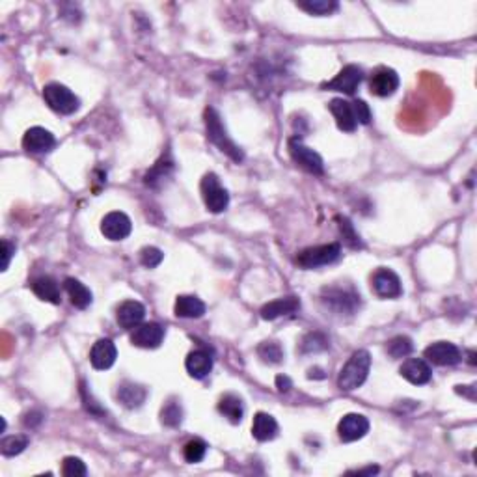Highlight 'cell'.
Masks as SVG:
<instances>
[{"label": "cell", "instance_id": "cell-1", "mask_svg": "<svg viewBox=\"0 0 477 477\" xmlns=\"http://www.w3.org/2000/svg\"><path fill=\"white\" fill-rule=\"evenodd\" d=\"M204 119H206V129H207V139L220 149L222 153H226L231 160L235 163H242L245 159V153L242 149L230 139L226 127L222 124V118L218 116L215 108L209 107L206 108V114H204Z\"/></svg>", "mask_w": 477, "mask_h": 477}, {"label": "cell", "instance_id": "cell-2", "mask_svg": "<svg viewBox=\"0 0 477 477\" xmlns=\"http://www.w3.org/2000/svg\"><path fill=\"white\" fill-rule=\"evenodd\" d=\"M371 370V354L367 351H356L349 358V362L339 371L338 386L339 390L353 391L364 384Z\"/></svg>", "mask_w": 477, "mask_h": 477}, {"label": "cell", "instance_id": "cell-3", "mask_svg": "<svg viewBox=\"0 0 477 477\" xmlns=\"http://www.w3.org/2000/svg\"><path fill=\"white\" fill-rule=\"evenodd\" d=\"M43 99L45 103L58 114H73L81 107V101L75 93L64 84L51 83L43 88Z\"/></svg>", "mask_w": 477, "mask_h": 477}, {"label": "cell", "instance_id": "cell-4", "mask_svg": "<svg viewBox=\"0 0 477 477\" xmlns=\"http://www.w3.org/2000/svg\"><path fill=\"white\" fill-rule=\"evenodd\" d=\"M339 256H341V247H339L338 242H330V245L310 247L306 250H302L297 256V263L298 267L302 269H317L338 261Z\"/></svg>", "mask_w": 477, "mask_h": 477}, {"label": "cell", "instance_id": "cell-5", "mask_svg": "<svg viewBox=\"0 0 477 477\" xmlns=\"http://www.w3.org/2000/svg\"><path fill=\"white\" fill-rule=\"evenodd\" d=\"M201 198H204V204H206L207 209L211 213H222V211L228 209V204H230V194L228 190L220 185V181L215 174H206L204 179H201Z\"/></svg>", "mask_w": 477, "mask_h": 477}, {"label": "cell", "instance_id": "cell-6", "mask_svg": "<svg viewBox=\"0 0 477 477\" xmlns=\"http://www.w3.org/2000/svg\"><path fill=\"white\" fill-rule=\"evenodd\" d=\"M289 153H291V159L302 170H306V172L313 175L323 174L324 165L321 155L317 151H313L312 148H308L300 139L289 140Z\"/></svg>", "mask_w": 477, "mask_h": 477}, {"label": "cell", "instance_id": "cell-7", "mask_svg": "<svg viewBox=\"0 0 477 477\" xmlns=\"http://www.w3.org/2000/svg\"><path fill=\"white\" fill-rule=\"evenodd\" d=\"M133 231V222L122 211H112L101 220V233L110 241H124Z\"/></svg>", "mask_w": 477, "mask_h": 477}, {"label": "cell", "instance_id": "cell-8", "mask_svg": "<svg viewBox=\"0 0 477 477\" xmlns=\"http://www.w3.org/2000/svg\"><path fill=\"white\" fill-rule=\"evenodd\" d=\"M371 288L380 298H397L403 293L399 276L390 269H379L375 272L371 276Z\"/></svg>", "mask_w": 477, "mask_h": 477}, {"label": "cell", "instance_id": "cell-9", "mask_svg": "<svg viewBox=\"0 0 477 477\" xmlns=\"http://www.w3.org/2000/svg\"><path fill=\"white\" fill-rule=\"evenodd\" d=\"M364 78V73L358 66H345L341 71L336 75V77L330 81V83L324 84V90H332V92H341L347 93V95H353L356 90H358L360 83Z\"/></svg>", "mask_w": 477, "mask_h": 477}, {"label": "cell", "instance_id": "cell-10", "mask_svg": "<svg viewBox=\"0 0 477 477\" xmlns=\"http://www.w3.org/2000/svg\"><path fill=\"white\" fill-rule=\"evenodd\" d=\"M370 432V420L362 414H347L338 423V435L343 442H356Z\"/></svg>", "mask_w": 477, "mask_h": 477}, {"label": "cell", "instance_id": "cell-11", "mask_svg": "<svg viewBox=\"0 0 477 477\" xmlns=\"http://www.w3.org/2000/svg\"><path fill=\"white\" fill-rule=\"evenodd\" d=\"M165 339V329L159 323L139 324L131 334V343L140 349H157Z\"/></svg>", "mask_w": 477, "mask_h": 477}, {"label": "cell", "instance_id": "cell-12", "mask_svg": "<svg viewBox=\"0 0 477 477\" xmlns=\"http://www.w3.org/2000/svg\"><path fill=\"white\" fill-rule=\"evenodd\" d=\"M371 93L377 98H388L394 95L395 90L399 88V75L390 69V67H379L377 71L371 75L370 81Z\"/></svg>", "mask_w": 477, "mask_h": 477}, {"label": "cell", "instance_id": "cell-13", "mask_svg": "<svg viewBox=\"0 0 477 477\" xmlns=\"http://www.w3.org/2000/svg\"><path fill=\"white\" fill-rule=\"evenodd\" d=\"M423 354L435 365H455L462 358L459 347L449 341H436V343L429 345Z\"/></svg>", "mask_w": 477, "mask_h": 477}, {"label": "cell", "instance_id": "cell-14", "mask_svg": "<svg viewBox=\"0 0 477 477\" xmlns=\"http://www.w3.org/2000/svg\"><path fill=\"white\" fill-rule=\"evenodd\" d=\"M54 144H57L54 134L43 127L28 129L23 136V148L30 153H47L54 148Z\"/></svg>", "mask_w": 477, "mask_h": 477}, {"label": "cell", "instance_id": "cell-15", "mask_svg": "<svg viewBox=\"0 0 477 477\" xmlns=\"http://www.w3.org/2000/svg\"><path fill=\"white\" fill-rule=\"evenodd\" d=\"M116 358H118V349H116L112 339H99L90 351V362L99 371L112 367Z\"/></svg>", "mask_w": 477, "mask_h": 477}, {"label": "cell", "instance_id": "cell-16", "mask_svg": "<svg viewBox=\"0 0 477 477\" xmlns=\"http://www.w3.org/2000/svg\"><path fill=\"white\" fill-rule=\"evenodd\" d=\"M399 373L403 379H406L411 384H416V386L427 384L432 377V371H431V367H429V364H427L425 360H421V358L405 360L403 365H401Z\"/></svg>", "mask_w": 477, "mask_h": 477}, {"label": "cell", "instance_id": "cell-17", "mask_svg": "<svg viewBox=\"0 0 477 477\" xmlns=\"http://www.w3.org/2000/svg\"><path fill=\"white\" fill-rule=\"evenodd\" d=\"M330 112H332L336 124H338L339 131L343 133H353L358 122H356V116H354L353 105L343 101V99H332L329 105Z\"/></svg>", "mask_w": 477, "mask_h": 477}, {"label": "cell", "instance_id": "cell-18", "mask_svg": "<svg viewBox=\"0 0 477 477\" xmlns=\"http://www.w3.org/2000/svg\"><path fill=\"white\" fill-rule=\"evenodd\" d=\"M146 317V308L139 300H125L116 312V319H118L119 326L131 330L136 329Z\"/></svg>", "mask_w": 477, "mask_h": 477}, {"label": "cell", "instance_id": "cell-19", "mask_svg": "<svg viewBox=\"0 0 477 477\" xmlns=\"http://www.w3.org/2000/svg\"><path fill=\"white\" fill-rule=\"evenodd\" d=\"M298 308H300V300L297 297H283L265 304L259 313L265 321H274V319L283 317V315H291Z\"/></svg>", "mask_w": 477, "mask_h": 477}, {"label": "cell", "instance_id": "cell-20", "mask_svg": "<svg viewBox=\"0 0 477 477\" xmlns=\"http://www.w3.org/2000/svg\"><path fill=\"white\" fill-rule=\"evenodd\" d=\"M185 367L189 371V375L192 379H204L213 370V358L211 354L204 349L192 351V353L187 356Z\"/></svg>", "mask_w": 477, "mask_h": 477}, {"label": "cell", "instance_id": "cell-21", "mask_svg": "<svg viewBox=\"0 0 477 477\" xmlns=\"http://www.w3.org/2000/svg\"><path fill=\"white\" fill-rule=\"evenodd\" d=\"M32 291L40 300L51 304L62 302V295H60V285L54 278L51 276H40L32 282Z\"/></svg>", "mask_w": 477, "mask_h": 477}, {"label": "cell", "instance_id": "cell-22", "mask_svg": "<svg viewBox=\"0 0 477 477\" xmlns=\"http://www.w3.org/2000/svg\"><path fill=\"white\" fill-rule=\"evenodd\" d=\"M323 300L326 304H330L332 308H336V312H354L356 304L360 302L358 295L354 293L343 291V289H324Z\"/></svg>", "mask_w": 477, "mask_h": 477}, {"label": "cell", "instance_id": "cell-23", "mask_svg": "<svg viewBox=\"0 0 477 477\" xmlns=\"http://www.w3.org/2000/svg\"><path fill=\"white\" fill-rule=\"evenodd\" d=\"M252 435L259 442H269L276 438L278 435V423L271 414L265 412H257L254 416V423H252Z\"/></svg>", "mask_w": 477, "mask_h": 477}, {"label": "cell", "instance_id": "cell-24", "mask_svg": "<svg viewBox=\"0 0 477 477\" xmlns=\"http://www.w3.org/2000/svg\"><path fill=\"white\" fill-rule=\"evenodd\" d=\"M146 397H148V390L144 386L134 384V382H124L118 386V399L119 403L127 408H139L144 405Z\"/></svg>", "mask_w": 477, "mask_h": 477}, {"label": "cell", "instance_id": "cell-25", "mask_svg": "<svg viewBox=\"0 0 477 477\" xmlns=\"http://www.w3.org/2000/svg\"><path fill=\"white\" fill-rule=\"evenodd\" d=\"M175 315L185 319H200L206 313V304L194 295H181L175 300Z\"/></svg>", "mask_w": 477, "mask_h": 477}, {"label": "cell", "instance_id": "cell-26", "mask_svg": "<svg viewBox=\"0 0 477 477\" xmlns=\"http://www.w3.org/2000/svg\"><path fill=\"white\" fill-rule=\"evenodd\" d=\"M64 289L71 298V304L75 308L78 310H86L90 304H92L93 297L92 291L84 285L83 282H78L75 278H66V282H64Z\"/></svg>", "mask_w": 477, "mask_h": 477}, {"label": "cell", "instance_id": "cell-27", "mask_svg": "<svg viewBox=\"0 0 477 477\" xmlns=\"http://www.w3.org/2000/svg\"><path fill=\"white\" fill-rule=\"evenodd\" d=\"M218 412H220L224 418H228L231 423H241L242 416H245L242 399L235 394L222 395L220 401H218Z\"/></svg>", "mask_w": 477, "mask_h": 477}, {"label": "cell", "instance_id": "cell-28", "mask_svg": "<svg viewBox=\"0 0 477 477\" xmlns=\"http://www.w3.org/2000/svg\"><path fill=\"white\" fill-rule=\"evenodd\" d=\"M174 170V163L168 159V157H163V159L153 166V168L149 170L148 174H146V185L148 187H159L163 181L166 179L170 175V172Z\"/></svg>", "mask_w": 477, "mask_h": 477}, {"label": "cell", "instance_id": "cell-29", "mask_svg": "<svg viewBox=\"0 0 477 477\" xmlns=\"http://www.w3.org/2000/svg\"><path fill=\"white\" fill-rule=\"evenodd\" d=\"M257 354L259 358L265 362V364H280L283 360V349L282 345L278 341H263L259 347H257Z\"/></svg>", "mask_w": 477, "mask_h": 477}, {"label": "cell", "instance_id": "cell-30", "mask_svg": "<svg viewBox=\"0 0 477 477\" xmlns=\"http://www.w3.org/2000/svg\"><path fill=\"white\" fill-rule=\"evenodd\" d=\"M297 6L312 16H330L332 11L338 10V2L334 0H308V2H298Z\"/></svg>", "mask_w": 477, "mask_h": 477}, {"label": "cell", "instance_id": "cell-31", "mask_svg": "<svg viewBox=\"0 0 477 477\" xmlns=\"http://www.w3.org/2000/svg\"><path fill=\"white\" fill-rule=\"evenodd\" d=\"M412 349H414L412 339L406 338V336H395L386 345V351H388L391 358H405V356H408L412 353Z\"/></svg>", "mask_w": 477, "mask_h": 477}, {"label": "cell", "instance_id": "cell-32", "mask_svg": "<svg viewBox=\"0 0 477 477\" xmlns=\"http://www.w3.org/2000/svg\"><path fill=\"white\" fill-rule=\"evenodd\" d=\"M160 421L166 427H179L183 421V408L177 401H168L160 411Z\"/></svg>", "mask_w": 477, "mask_h": 477}, {"label": "cell", "instance_id": "cell-33", "mask_svg": "<svg viewBox=\"0 0 477 477\" xmlns=\"http://www.w3.org/2000/svg\"><path fill=\"white\" fill-rule=\"evenodd\" d=\"M26 446H28V438L26 436H6L4 440L0 442V452L6 457H16L25 452Z\"/></svg>", "mask_w": 477, "mask_h": 477}, {"label": "cell", "instance_id": "cell-34", "mask_svg": "<svg viewBox=\"0 0 477 477\" xmlns=\"http://www.w3.org/2000/svg\"><path fill=\"white\" fill-rule=\"evenodd\" d=\"M329 349V338L321 332H312L302 339L300 351L302 353H321V351Z\"/></svg>", "mask_w": 477, "mask_h": 477}, {"label": "cell", "instance_id": "cell-35", "mask_svg": "<svg viewBox=\"0 0 477 477\" xmlns=\"http://www.w3.org/2000/svg\"><path fill=\"white\" fill-rule=\"evenodd\" d=\"M207 453V444L200 438H194V440L187 442L185 447H183V457H185L187 462H200L204 461V457Z\"/></svg>", "mask_w": 477, "mask_h": 477}, {"label": "cell", "instance_id": "cell-36", "mask_svg": "<svg viewBox=\"0 0 477 477\" xmlns=\"http://www.w3.org/2000/svg\"><path fill=\"white\" fill-rule=\"evenodd\" d=\"M62 473L66 477H83L88 473V468L78 457H66L62 462Z\"/></svg>", "mask_w": 477, "mask_h": 477}, {"label": "cell", "instance_id": "cell-37", "mask_svg": "<svg viewBox=\"0 0 477 477\" xmlns=\"http://www.w3.org/2000/svg\"><path fill=\"white\" fill-rule=\"evenodd\" d=\"M165 259V254L159 250V248L155 247H146L140 250V263L148 269H155L159 267L160 263Z\"/></svg>", "mask_w": 477, "mask_h": 477}, {"label": "cell", "instance_id": "cell-38", "mask_svg": "<svg viewBox=\"0 0 477 477\" xmlns=\"http://www.w3.org/2000/svg\"><path fill=\"white\" fill-rule=\"evenodd\" d=\"M338 220H339V231H341V235H343L345 242H347L351 248L362 247L358 233L354 231V228H353V224H351L349 218H338Z\"/></svg>", "mask_w": 477, "mask_h": 477}, {"label": "cell", "instance_id": "cell-39", "mask_svg": "<svg viewBox=\"0 0 477 477\" xmlns=\"http://www.w3.org/2000/svg\"><path fill=\"white\" fill-rule=\"evenodd\" d=\"M353 105V110H354V116H356V122L362 125H370L371 124V110H370V105L365 103V101H362V99H358V101H354Z\"/></svg>", "mask_w": 477, "mask_h": 477}, {"label": "cell", "instance_id": "cell-40", "mask_svg": "<svg viewBox=\"0 0 477 477\" xmlns=\"http://www.w3.org/2000/svg\"><path fill=\"white\" fill-rule=\"evenodd\" d=\"M13 254H16V247L10 241H2V271H8Z\"/></svg>", "mask_w": 477, "mask_h": 477}, {"label": "cell", "instance_id": "cell-41", "mask_svg": "<svg viewBox=\"0 0 477 477\" xmlns=\"http://www.w3.org/2000/svg\"><path fill=\"white\" fill-rule=\"evenodd\" d=\"M291 386H293V382H291V379H289V377H285V375H278L276 377V388L280 391H289L291 390Z\"/></svg>", "mask_w": 477, "mask_h": 477}, {"label": "cell", "instance_id": "cell-42", "mask_svg": "<svg viewBox=\"0 0 477 477\" xmlns=\"http://www.w3.org/2000/svg\"><path fill=\"white\" fill-rule=\"evenodd\" d=\"M473 391H476V388L473 386H457V394L461 395H468L470 399H476V395H473Z\"/></svg>", "mask_w": 477, "mask_h": 477}, {"label": "cell", "instance_id": "cell-43", "mask_svg": "<svg viewBox=\"0 0 477 477\" xmlns=\"http://www.w3.org/2000/svg\"><path fill=\"white\" fill-rule=\"evenodd\" d=\"M308 379H324V375H323V371L315 367V370L308 371Z\"/></svg>", "mask_w": 477, "mask_h": 477}]
</instances>
